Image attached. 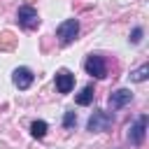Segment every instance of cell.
<instances>
[{"mask_svg": "<svg viewBox=\"0 0 149 149\" xmlns=\"http://www.w3.org/2000/svg\"><path fill=\"white\" fill-rule=\"evenodd\" d=\"M77 33H79L77 19H68V21H63V23L56 28V37H58L61 44H70V42L77 37Z\"/></svg>", "mask_w": 149, "mask_h": 149, "instance_id": "6da1fadb", "label": "cell"}, {"mask_svg": "<svg viewBox=\"0 0 149 149\" xmlns=\"http://www.w3.org/2000/svg\"><path fill=\"white\" fill-rule=\"evenodd\" d=\"M147 77H149V65H142V68H137V70L130 74V79H133V81H144Z\"/></svg>", "mask_w": 149, "mask_h": 149, "instance_id": "7c38bea8", "label": "cell"}, {"mask_svg": "<svg viewBox=\"0 0 149 149\" xmlns=\"http://www.w3.org/2000/svg\"><path fill=\"white\" fill-rule=\"evenodd\" d=\"M72 86H74V77L68 70H61L56 74V88H58V93H70Z\"/></svg>", "mask_w": 149, "mask_h": 149, "instance_id": "52a82bcc", "label": "cell"}, {"mask_svg": "<svg viewBox=\"0 0 149 149\" xmlns=\"http://www.w3.org/2000/svg\"><path fill=\"white\" fill-rule=\"evenodd\" d=\"M16 21H19L23 28H28V30H35V28L40 26V16H37V12H35L30 5L19 7V12H16Z\"/></svg>", "mask_w": 149, "mask_h": 149, "instance_id": "7a4b0ae2", "label": "cell"}, {"mask_svg": "<svg viewBox=\"0 0 149 149\" xmlns=\"http://www.w3.org/2000/svg\"><path fill=\"white\" fill-rule=\"evenodd\" d=\"M140 40H142V28H135V30H133V35H130V42H135V44H137Z\"/></svg>", "mask_w": 149, "mask_h": 149, "instance_id": "5bb4252c", "label": "cell"}, {"mask_svg": "<svg viewBox=\"0 0 149 149\" xmlns=\"http://www.w3.org/2000/svg\"><path fill=\"white\" fill-rule=\"evenodd\" d=\"M33 79H35V74L28 70V68H16L14 70V74H12V81H14V86L16 88H28L30 84H33Z\"/></svg>", "mask_w": 149, "mask_h": 149, "instance_id": "8992f818", "label": "cell"}, {"mask_svg": "<svg viewBox=\"0 0 149 149\" xmlns=\"http://www.w3.org/2000/svg\"><path fill=\"white\" fill-rule=\"evenodd\" d=\"M16 47V37L12 33H2L0 35V51H12Z\"/></svg>", "mask_w": 149, "mask_h": 149, "instance_id": "9c48e42d", "label": "cell"}, {"mask_svg": "<svg viewBox=\"0 0 149 149\" xmlns=\"http://www.w3.org/2000/svg\"><path fill=\"white\" fill-rule=\"evenodd\" d=\"M74 123H77V116H74V112H68V114H65V119H63V126H65V128H72Z\"/></svg>", "mask_w": 149, "mask_h": 149, "instance_id": "4fadbf2b", "label": "cell"}, {"mask_svg": "<svg viewBox=\"0 0 149 149\" xmlns=\"http://www.w3.org/2000/svg\"><path fill=\"white\" fill-rule=\"evenodd\" d=\"M144 133H147V116H140L133 126H130V130H128V140L137 147V144H142V140H144Z\"/></svg>", "mask_w": 149, "mask_h": 149, "instance_id": "5b68a950", "label": "cell"}, {"mask_svg": "<svg viewBox=\"0 0 149 149\" xmlns=\"http://www.w3.org/2000/svg\"><path fill=\"white\" fill-rule=\"evenodd\" d=\"M84 68H86V72L88 74H93V77H98V79H102L105 74H107V68H105V61L100 58V56H88L86 58V63H84Z\"/></svg>", "mask_w": 149, "mask_h": 149, "instance_id": "277c9868", "label": "cell"}, {"mask_svg": "<svg viewBox=\"0 0 149 149\" xmlns=\"http://www.w3.org/2000/svg\"><path fill=\"white\" fill-rule=\"evenodd\" d=\"M130 98H133V93H130L128 88H119V91H114V93L109 95V107H112V109H119V107L128 105Z\"/></svg>", "mask_w": 149, "mask_h": 149, "instance_id": "ba28073f", "label": "cell"}, {"mask_svg": "<svg viewBox=\"0 0 149 149\" xmlns=\"http://www.w3.org/2000/svg\"><path fill=\"white\" fill-rule=\"evenodd\" d=\"M30 133H33V137H44L47 135V123L44 121H33Z\"/></svg>", "mask_w": 149, "mask_h": 149, "instance_id": "8fae6325", "label": "cell"}, {"mask_svg": "<svg viewBox=\"0 0 149 149\" xmlns=\"http://www.w3.org/2000/svg\"><path fill=\"white\" fill-rule=\"evenodd\" d=\"M93 102V88L91 86H84L77 95V105H91Z\"/></svg>", "mask_w": 149, "mask_h": 149, "instance_id": "30bf717a", "label": "cell"}, {"mask_svg": "<svg viewBox=\"0 0 149 149\" xmlns=\"http://www.w3.org/2000/svg\"><path fill=\"white\" fill-rule=\"evenodd\" d=\"M112 123V114L107 112H93L91 119H88V130L91 133H100V130H107Z\"/></svg>", "mask_w": 149, "mask_h": 149, "instance_id": "3957f363", "label": "cell"}]
</instances>
